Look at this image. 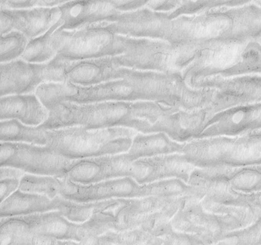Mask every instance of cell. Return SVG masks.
Segmentation results:
<instances>
[{
    "label": "cell",
    "mask_w": 261,
    "mask_h": 245,
    "mask_svg": "<svg viewBox=\"0 0 261 245\" xmlns=\"http://www.w3.org/2000/svg\"><path fill=\"white\" fill-rule=\"evenodd\" d=\"M217 91L191 87L182 72L131 69L122 79L91 87L68 82L42 84L36 94L49 109L61 102L90 104L102 102H154L184 110L208 107Z\"/></svg>",
    "instance_id": "6da1fadb"
},
{
    "label": "cell",
    "mask_w": 261,
    "mask_h": 245,
    "mask_svg": "<svg viewBox=\"0 0 261 245\" xmlns=\"http://www.w3.org/2000/svg\"><path fill=\"white\" fill-rule=\"evenodd\" d=\"M261 37V7L253 1L195 16L166 17L162 40L174 46H243Z\"/></svg>",
    "instance_id": "7a4b0ae2"
},
{
    "label": "cell",
    "mask_w": 261,
    "mask_h": 245,
    "mask_svg": "<svg viewBox=\"0 0 261 245\" xmlns=\"http://www.w3.org/2000/svg\"><path fill=\"white\" fill-rule=\"evenodd\" d=\"M178 108L154 102H102L90 104L61 102L49 107L45 130L84 127L100 130L126 128L151 134L153 126L163 116Z\"/></svg>",
    "instance_id": "3957f363"
},
{
    "label": "cell",
    "mask_w": 261,
    "mask_h": 245,
    "mask_svg": "<svg viewBox=\"0 0 261 245\" xmlns=\"http://www.w3.org/2000/svg\"><path fill=\"white\" fill-rule=\"evenodd\" d=\"M207 189L180 179H169L141 185L130 177L118 178L91 185H81L63 178L60 197L77 203H91L112 199L161 197H194L202 200Z\"/></svg>",
    "instance_id": "277c9868"
},
{
    "label": "cell",
    "mask_w": 261,
    "mask_h": 245,
    "mask_svg": "<svg viewBox=\"0 0 261 245\" xmlns=\"http://www.w3.org/2000/svg\"><path fill=\"white\" fill-rule=\"evenodd\" d=\"M259 218L257 209L223 206L205 200L191 199L171 221L176 231L190 233L203 245H214L226 233L253 224Z\"/></svg>",
    "instance_id": "5b68a950"
},
{
    "label": "cell",
    "mask_w": 261,
    "mask_h": 245,
    "mask_svg": "<svg viewBox=\"0 0 261 245\" xmlns=\"http://www.w3.org/2000/svg\"><path fill=\"white\" fill-rule=\"evenodd\" d=\"M182 154L195 168H239L260 165L261 131L240 136L198 138L186 143Z\"/></svg>",
    "instance_id": "8992f818"
},
{
    "label": "cell",
    "mask_w": 261,
    "mask_h": 245,
    "mask_svg": "<svg viewBox=\"0 0 261 245\" xmlns=\"http://www.w3.org/2000/svg\"><path fill=\"white\" fill-rule=\"evenodd\" d=\"M47 131L46 146L72 160L126 153L138 133L130 128L90 130L80 126Z\"/></svg>",
    "instance_id": "52a82bcc"
},
{
    "label": "cell",
    "mask_w": 261,
    "mask_h": 245,
    "mask_svg": "<svg viewBox=\"0 0 261 245\" xmlns=\"http://www.w3.org/2000/svg\"><path fill=\"white\" fill-rule=\"evenodd\" d=\"M135 38L121 36L103 23L74 31L55 32L52 45L59 62L113 58L126 53L134 45Z\"/></svg>",
    "instance_id": "ba28073f"
},
{
    "label": "cell",
    "mask_w": 261,
    "mask_h": 245,
    "mask_svg": "<svg viewBox=\"0 0 261 245\" xmlns=\"http://www.w3.org/2000/svg\"><path fill=\"white\" fill-rule=\"evenodd\" d=\"M65 82L63 65L54 60L36 64L18 59L0 65L1 97L36 94L42 84Z\"/></svg>",
    "instance_id": "9c48e42d"
},
{
    "label": "cell",
    "mask_w": 261,
    "mask_h": 245,
    "mask_svg": "<svg viewBox=\"0 0 261 245\" xmlns=\"http://www.w3.org/2000/svg\"><path fill=\"white\" fill-rule=\"evenodd\" d=\"M72 162L46 145L17 142L0 144V167H15L26 174L65 177Z\"/></svg>",
    "instance_id": "30bf717a"
},
{
    "label": "cell",
    "mask_w": 261,
    "mask_h": 245,
    "mask_svg": "<svg viewBox=\"0 0 261 245\" xmlns=\"http://www.w3.org/2000/svg\"><path fill=\"white\" fill-rule=\"evenodd\" d=\"M193 87L214 89L217 91L210 106L214 113L236 106L261 102V75L208 77L195 82Z\"/></svg>",
    "instance_id": "8fae6325"
},
{
    "label": "cell",
    "mask_w": 261,
    "mask_h": 245,
    "mask_svg": "<svg viewBox=\"0 0 261 245\" xmlns=\"http://www.w3.org/2000/svg\"><path fill=\"white\" fill-rule=\"evenodd\" d=\"M189 184L208 189H228L241 193L261 192V164L239 168H195Z\"/></svg>",
    "instance_id": "7c38bea8"
},
{
    "label": "cell",
    "mask_w": 261,
    "mask_h": 245,
    "mask_svg": "<svg viewBox=\"0 0 261 245\" xmlns=\"http://www.w3.org/2000/svg\"><path fill=\"white\" fill-rule=\"evenodd\" d=\"M195 168L182 153H176L128 162L125 177L132 178L141 185L169 179L189 182Z\"/></svg>",
    "instance_id": "4fadbf2b"
},
{
    "label": "cell",
    "mask_w": 261,
    "mask_h": 245,
    "mask_svg": "<svg viewBox=\"0 0 261 245\" xmlns=\"http://www.w3.org/2000/svg\"><path fill=\"white\" fill-rule=\"evenodd\" d=\"M259 131H261V102H256L215 113L198 139L240 136Z\"/></svg>",
    "instance_id": "5bb4252c"
},
{
    "label": "cell",
    "mask_w": 261,
    "mask_h": 245,
    "mask_svg": "<svg viewBox=\"0 0 261 245\" xmlns=\"http://www.w3.org/2000/svg\"><path fill=\"white\" fill-rule=\"evenodd\" d=\"M214 113L210 106L198 110L176 109L163 116L151 129V133H164L176 142L189 143L198 139Z\"/></svg>",
    "instance_id": "9a60e30c"
},
{
    "label": "cell",
    "mask_w": 261,
    "mask_h": 245,
    "mask_svg": "<svg viewBox=\"0 0 261 245\" xmlns=\"http://www.w3.org/2000/svg\"><path fill=\"white\" fill-rule=\"evenodd\" d=\"M61 63L63 65L66 82L81 87H91L106 82L119 80L126 77L131 71L130 68L119 66L113 58Z\"/></svg>",
    "instance_id": "2e32d148"
},
{
    "label": "cell",
    "mask_w": 261,
    "mask_h": 245,
    "mask_svg": "<svg viewBox=\"0 0 261 245\" xmlns=\"http://www.w3.org/2000/svg\"><path fill=\"white\" fill-rule=\"evenodd\" d=\"M128 162L123 153L73 160L65 177L81 185H91L123 178Z\"/></svg>",
    "instance_id": "e0dca14e"
},
{
    "label": "cell",
    "mask_w": 261,
    "mask_h": 245,
    "mask_svg": "<svg viewBox=\"0 0 261 245\" xmlns=\"http://www.w3.org/2000/svg\"><path fill=\"white\" fill-rule=\"evenodd\" d=\"M63 26L60 31H74L100 23L114 22L121 12L110 1H66L59 6Z\"/></svg>",
    "instance_id": "ac0fdd59"
},
{
    "label": "cell",
    "mask_w": 261,
    "mask_h": 245,
    "mask_svg": "<svg viewBox=\"0 0 261 245\" xmlns=\"http://www.w3.org/2000/svg\"><path fill=\"white\" fill-rule=\"evenodd\" d=\"M167 14L168 13L154 12L144 7L133 12L121 13L114 22L103 24L121 36L161 40Z\"/></svg>",
    "instance_id": "d6986e66"
},
{
    "label": "cell",
    "mask_w": 261,
    "mask_h": 245,
    "mask_svg": "<svg viewBox=\"0 0 261 245\" xmlns=\"http://www.w3.org/2000/svg\"><path fill=\"white\" fill-rule=\"evenodd\" d=\"M21 217L31 231L62 241L80 242L91 236L85 223H72L58 211Z\"/></svg>",
    "instance_id": "ffe728a7"
},
{
    "label": "cell",
    "mask_w": 261,
    "mask_h": 245,
    "mask_svg": "<svg viewBox=\"0 0 261 245\" xmlns=\"http://www.w3.org/2000/svg\"><path fill=\"white\" fill-rule=\"evenodd\" d=\"M49 116V110L36 94H17L1 97V120L17 119L29 126L43 125Z\"/></svg>",
    "instance_id": "44dd1931"
},
{
    "label": "cell",
    "mask_w": 261,
    "mask_h": 245,
    "mask_svg": "<svg viewBox=\"0 0 261 245\" xmlns=\"http://www.w3.org/2000/svg\"><path fill=\"white\" fill-rule=\"evenodd\" d=\"M174 199L161 197L121 199L120 205L115 214L113 231L139 228L146 216L163 209Z\"/></svg>",
    "instance_id": "7402d4cb"
},
{
    "label": "cell",
    "mask_w": 261,
    "mask_h": 245,
    "mask_svg": "<svg viewBox=\"0 0 261 245\" xmlns=\"http://www.w3.org/2000/svg\"><path fill=\"white\" fill-rule=\"evenodd\" d=\"M65 199L58 197L50 199L39 194L29 193L17 190L0 204L1 218L26 216L49 211H60Z\"/></svg>",
    "instance_id": "603a6c76"
},
{
    "label": "cell",
    "mask_w": 261,
    "mask_h": 245,
    "mask_svg": "<svg viewBox=\"0 0 261 245\" xmlns=\"http://www.w3.org/2000/svg\"><path fill=\"white\" fill-rule=\"evenodd\" d=\"M8 10L12 19L13 31L23 33L29 40L45 34L61 17L59 7Z\"/></svg>",
    "instance_id": "cb8c5ba5"
},
{
    "label": "cell",
    "mask_w": 261,
    "mask_h": 245,
    "mask_svg": "<svg viewBox=\"0 0 261 245\" xmlns=\"http://www.w3.org/2000/svg\"><path fill=\"white\" fill-rule=\"evenodd\" d=\"M185 144L173 141L164 133L138 132L133 139L129 151L123 153V156L127 161L133 162L139 159L183 153Z\"/></svg>",
    "instance_id": "d4e9b609"
},
{
    "label": "cell",
    "mask_w": 261,
    "mask_h": 245,
    "mask_svg": "<svg viewBox=\"0 0 261 245\" xmlns=\"http://www.w3.org/2000/svg\"><path fill=\"white\" fill-rule=\"evenodd\" d=\"M1 245H74L75 241H62L31 231L22 217L1 218Z\"/></svg>",
    "instance_id": "484cf974"
},
{
    "label": "cell",
    "mask_w": 261,
    "mask_h": 245,
    "mask_svg": "<svg viewBox=\"0 0 261 245\" xmlns=\"http://www.w3.org/2000/svg\"><path fill=\"white\" fill-rule=\"evenodd\" d=\"M245 75H261V37L243 45L232 63L219 71L215 77Z\"/></svg>",
    "instance_id": "4316f807"
},
{
    "label": "cell",
    "mask_w": 261,
    "mask_h": 245,
    "mask_svg": "<svg viewBox=\"0 0 261 245\" xmlns=\"http://www.w3.org/2000/svg\"><path fill=\"white\" fill-rule=\"evenodd\" d=\"M1 142L26 143L45 146L48 143V131L40 127L29 126L17 119L1 120Z\"/></svg>",
    "instance_id": "83f0119b"
},
{
    "label": "cell",
    "mask_w": 261,
    "mask_h": 245,
    "mask_svg": "<svg viewBox=\"0 0 261 245\" xmlns=\"http://www.w3.org/2000/svg\"><path fill=\"white\" fill-rule=\"evenodd\" d=\"M63 21L58 20L45 34L29 41V45L20 59L30 63L44 64L56 57V51L52 45V38L55 32L63 26Z\"/></svg>",
    "instance_id": "f1b7e54d"
},
{
    "label": "cell",
    "mask_w": 261,
    "mask_h": 245,
    "mask_svg": "<svg viewBox=\"0 0 261 245\" xmlns=\"http://www.w3.org/2000/svg\"><path fill=\"white\" fill-rule=\"evenodd\" d=\"M63 178L25 174L20 179L19 190L43 195L50 199H55L60 197L63 185Z\"/></svg>",
    "instance_id": "f546056e"
},
{
    "label": "cell",
    "mask_w": 261,
    "mask_h": 245,
    "mask_svg": "<svg viewBox=\"0 0 261 245\" xmlns=\"http://www.w3.org/2000/svg\"><path fill=\"white\" fill-rule=\"evenodd\" d=\"M251 1H181L178 8L168 13L170 19L180 16H195L222 8L243 7Z\"/></svg>",
    "instance_id": "4dcf8cb0"
},
{
    "label": "cell",
    "mask_w": 261,
    "mask_h": 245,
    "mask_svg": "<svg viewBox=\"0 0 261 245\" xmlns=\"http://www.w3.org/2000/svg\"><path fill=\"white\" fill-rule=\"evenodd\" d=\"M29 39L18 31H13L0 38L1 64L20 59L29 43Z\"/></svg>",
    "instance_id": "1f68e13d"
},
{
    "label": "cell",
    "mask_w": 261,
    "mask_h": 245,
    "mask_svg": "<svg viewBox=\"0 0 261 245\" xmlns=\"http://www.w3.org/2000/svg\"><path fill=\"white\" fill-rule=\"evenodd\" d=\"M103 243L112 245H146L154 239L149 233L141 228L131 229L123 231H109L99 236Z\"/></svg>",
    "instance_id": "d6a6232c"
},
{
    "label": "cell",
    "mask_w": 261,
    "mask_h": 245,
    "mask_svg": "<svg viewBox=\"0 0 261 245\" xmlns=\"http://www.w3.org/2000/svg\"><path fill=\"white\" fill-rule=\"evenodd\" d=\"M261 217L245 228L229 232L214 245H260Z\"/></svg>",
    "instance_id": "836d02e7"
},
{
    "label": "cell",
    "mask_w": 261,
    "mask_h": 245,
    "mask_svg": "<svg viewBox=\"0 0 261 245\" xmlns=\"http://www.w3.org/2000/svg\"><path fill=\"white\" fill-rule=\"evenodd\" d=\"M66 1H53V0H7L1 1V9L8 10H28L37 7H56L65 4Z\"/></svg>",
    "instance_id": "e575fe53"
},
{
    "label": "cell",
    "mask_w": 261,
    "mask_h": 245,
    "mask_svg": "<svg viewBox=\"0 0 261 245\" xmlns=\"http://www.w3.org/2000/svg\"><path fill=\"white\" fill-rule=\"evenodd\" d=\"M161 245H203V243L194 235L173 230L163 237Z\"/></svg>",
    "instance_id": "d590c367"
},
{
    "label": "cell",
    "mask_w": 261,
    "mask_h": 245,
    "mask_svg": "<svg viewBox=\"0 0 261 245\" xmlns=\"http://www.w3.org/2000/svg\"><path fill=\"white\" fill-rule=\"evenodd\" d=\"M114 8L121 13H128L144 8L148 4L147 0H136V1H110Z\"/></svg>",
    "instance_id": "8d00e7d4"
},
{
    "label": "cell",
    "mask_w": 261,
    "mask_h": 245,
    "mask_svg": "<svg viewBox=\"0 0 261 245\" xmlns=\"http://www.w3.org/2000/svg\"><path fill=\"white\" fill-rule=\"evenodd\" d=\"M181 1H148L146 8L159 13H171L178 8Z\"/></svg>",
    "instance_id": "74e56055"
},
{
    "label": "cell",
    "mask_w": 261,
    "mask_h": 245,
    "mask_svg": "<svg viewBox=\"0 0 261 245\" xmlns=\"http://www.w3.org/2000/svg\"><path fill=\"white\" fill-rule=\"evenodd\" d=\"M20 179H7L0 180V201L10 198L16 191L18 190L20 186Z\"/></svg>",
    "instance_id": "f35d334b"
},
{
    "label": "cell",
    "mask_w": 261,
    "mask_h": 245,
    "mask_svg": "<svg viewBox=\"0 0 261 245\" xmlns=\"http://www.w3.org/2000/svg\"><path fill=\"white\" fill-rule=\"evenodd\" d=\"M22 170L12 167H0V180L1 179H21L25 175Z\"/></svg>",
    "instance_id": "ab89813d"
},
{
    "label": "cell",
    "mask_w": 261,
    "mask_h": 245,
    "mask_svg": "<svg viewBox=\"0 0 261 245\" xmlns=\"http://www.w3.org/2000/svg\"><path fill=\"white\" fill-rule=\"evenodd\" d=\"M253 3L257 7H261V1H253Z\"/></svg>",
    "instance_id": "60d3db41"
},
{
    "label": "cell",
    "mask_w": 261,
    "mask_h": 245,
    "mask_svg": "<svg viewBox=\"0 0 261 245\" xmlns=\"http://www.w3.org/2000/svg\"><path fill=\"white\" fill-rule=\"evenodd\" d=\"M155 239H154V240H155ZM153 240H152V241H153ZM100 241H101V240H100ZM152 241L150 242V243H148V244H146V245H150V243H151V242H152ZM103 245H112V244H109V243H103Z\"/></svg>",
    "instance_id": "b9f144b4"
},
{
    "label": "cell",
    "mask_w": 261,
    "mask_h": 245,
    "mask_svg": "<svg viewBox=\"0 0 261 245\" xmlns=\"http://www.w3.org/2000/svg\"><path fill=\"white\" fill-rule=\"evenodd\" d=\"M258 211V215H259V217H261V209H257Z\"/></svg>",
    "instance_id": "7bdbcfd3"
},
{
    "label": "cell",
    "mask_w": 261,
    "mask_h": 245,
    "mask_svg": "<svg viewBox=\"0 0 261 245\" xmlns=\"http://www.w3.org/2000/svg\"><path fill=\"white\" fill-rule=\"evenodd\" d=\"M261 245V244H260Z\"/></svg>",
    "instance_id": "ee69618b"
}]
</instances>
